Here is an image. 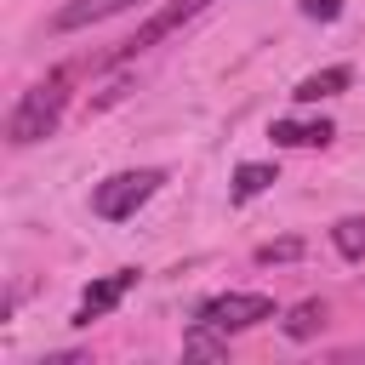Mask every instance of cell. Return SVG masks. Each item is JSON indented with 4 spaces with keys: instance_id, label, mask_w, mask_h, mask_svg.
<instances>
[{
    "instance_id": "4fadbf2b",
    "label": "cell",
    "mask_w": 365,
    "mask_h": 365,
    "mask_svg": "<svg viewBox=\"0 0 365 365\" xmlns=\"http://www.w3.org/2000/svg\"><path fill=\"white\" fill-rule=\"evenodd\" d=\"M302 257V240H274V245H257V262H291Z\"/></svg>"
},
{
    "instance_id": "52a82bcc",
    "label": "cell",
    "mask_w": 365,
    "mask_h": 365,
    "mask_svg": "<svg viewBox=\"0 0 365 365\" xmlns=\"http://www.w3.org/2000/svg\"><path fill=\"white\" fill-rule=\"evenodd\" d=\"M279 148H325L331 137H336V125L331 120H274V131H268Z\"/></svg>"
},
{
    "instance_id": "8fae6325",
    "label": "cell",
    "mask_w": 365,
    "mask_h": 365,
    "mask_svg": "<svg viewBox=\"0 0 365 365\" xmlns=\"http://www.w3.org/2000/svg\"><path fill=\"white\" fill-rule=\"evenodd\" d=\"M331 240H336V251H342L348 262H365V217H342V222L331 228Z\"/></svg>"
},
{
    "instance_id": "ba28073f",
    "label": "cell",
    "mask_w": 365,
    "mask_h": 365,
    "mask_svg": "<svg viewBox=\"0 0 365 365\" xmlns=\"http://www.w3.org/2000/svg\"><path fill=\"white\" fill-rule=\"evenodd\" d=\"M348 80H354V74H348L342 63H331V68H319V74L297 80V91H291V97H297V103H319V97H336V91H348Z\"/></svg>"
},
{
    "instance_id": "30bf717a",
    "label": "cell",
    "mask_w": 365,
    "mask_h": 365,
    "mask_svg": "<svg viewBox=\"0 0 365 365\" xmlns=\"http://www.w3.org/2000/svg\"><path fill=\"white\" fill-rule=\"evenodd\" d=\"M268 182H279V171H274V165H257V160H251V165H240V171H234V200H257V194H262Z\"/></svg>"
},
{
    "instance_id": "9c48e42d",
    "label": "cell",
    "mask_w": 365,
    "mask_h": 365,
    "mask_svg": "<svg viewBox=\"0 0 365 365\" xmlns=\"http://www.w3.org/2000/svg\"><path fill=\"white\" fill-rule=\"evenodd\" d=\"M319 325H325V302H319V297H308V302H297V308L285 314V336H297V342L314 336Z\"/></svg>"
},
{
    "instance_id": "277c9868",
    "label": "cell",
    "mask_w": 365,
    "mask_h": 365,
    "mask_svg": "<svg viewBox=\"0 0 365 365\" xmlns=\"http://www.w3.org/2000/svg\"><path fill=\"white\" fill-rule=\"evenodd\" d=\"M205 6H211V0H171V6H160V11H154V17H148V23H143V29H137V34H131V40L120 46V57H137V51L160 46L165 34H177V29H182L188 17H200Z\"/></svg>"
},
{
    "instance_id": "5b68a950",
    "label": "cell",
    "mask_w": 365,
    "mask_h": 365,
    "mask_svg": "<svg viewBox=\"0 0 365 365\" xmlns=\"http://www.w3.org/2000/svg\"><path fill=\"white\" fill-rule=\"evenodd\" d=\"M137 279H143L137 268H120V274H108V279H91L86 297H80V308H74V325H91V319H103L108 308H120V297H125Z\"/></svg>"
},
{
    "instance_id": "7a4b0ae2",
    "label": "cell",
    "mask_w": 365,
    "mask_h": 365,
    "mask_svg": "<svg viewBox=\"0 0 365 365\" xmlns=\"http://www.w3.org/2000/svg\"><path fill=\"white\" fill-rule=\"evenodd\" d=\"M160 182H165V171H154V165H143V171H114V177H103V182L91 188V211H97L103 222H125V217H137V205L154 200Z\"/></svg>"
},
{
    "instance_id": "8992f818",
    "label": "cell",
    "mask_w": 365,
    "mask_h": 365,
    "mask_svg": "<svg viewBox=\"0 0 365 365\" xmlns=\"http://www.w3.org/2000/svg\"><path fill=\"white\" fill-rule=\"evenodd\" d=\"M125 6H137V0H63V6H57V17H51V29H57V34H68V29L103 23V17L125 11Z\"/></svg>"
},
{
    "instance_id": "5bb4252c",
    "label": "cell",
    "mask_w": 365,
    "mask_h": 365,
    "mask_svg": "<svg viewBox=\"0 0 365 365\" xmlns=\"http://www.w3.org/2000/svg\"><path fill=\"white\" fill-rule=\"evenodd\" d=\"M302 17H314V23H336V17H342V0H302Z\"/></svg>"
},
{
    "instance_id": "6da1fadb",
    "label": "cell",
    "mask_w": 365,
    "mask_h": 365,
    "mask_svg": "<svg viewBox=\"0 0 365 365\" xmlns=\"http://www.w3.org/2000/svg\"><path fill=\"white\" fill-rule=\"evenodd\" d=\"M63 103H68V68H51L46 80H34V86L17 97L11 120H6V137H11L17 148L40 143V137H46V131L63 120Z\"/></svg>"
},
{
    "instance_id": "7c38bea8",
    "label": "cell",
    "mask_w": 365,
    "mask_h": 365,
    "mask_svg": "<svg viewBox=\"0 0 365 365\" xmlns=\"http://www.w3.org/2000/svg\"><path fill=\"white\" fill-rule=\"evenodd\" d=\"M182 354H188V359H222V354H228V342H217V336H211V325H194V331L182 336Z\"/></svg>"
},
{
    "instance_id": "3957f363",
    "label": "cell",
    "mask_w": 365,
    "mask_h": 365,
    "mask_svg": "<svg viewBox=\"0 0 365 365\" xmlns=\"http://www.w3.org/2000/svg\"><path fill=\"white\" fill-rule=\"evenodd\" d=\"M262 319H274V297H262V291H222V297L200 302V325H211L222 336L228 331H251Z\"/></svg>"
}]
</instances>
